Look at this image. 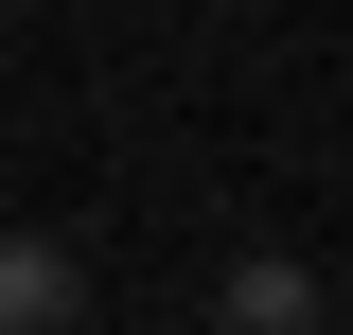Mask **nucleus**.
I'll list each match as a JSON object with an SVG mask.
<instances>
[{"label":"nucleus","mask_w":353,"mask_h":335,"mask_svg":"<svg viewBox=\"0 0 353 335\" xmlns=\"http://www.w3.org/2000/svg\"><path fill=\"white\" fill-rule=\"evenodd\" d=\"M71 318H88V265L53 230H0V335H71Z\"/></svg>","instance_id":"1"},{"label":"nucleus","mask_w":353,"mask_h":335,"mask_svg":"<svg viewBox=\"0 0 353 335\" xmlns=\"http://www.w3.org/2000/svg\"><path fill=\"white\" fill-rule=\"evenodd\" d=\"M212 318H230V335H301V318H318V283H301V265H230Z\"/></svg>","instance_id":"2"}]
</instances>
